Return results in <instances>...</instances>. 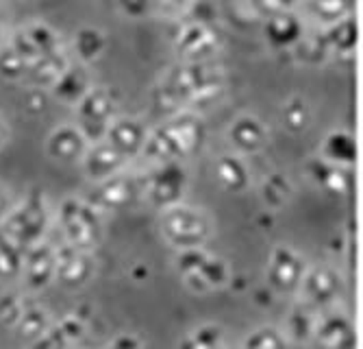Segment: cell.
<instances>
[{"instance_id": "30bf717a", "label": "cell", "mask_w": 363, "mask_h": 349, "mask_svg": "<svg viewBox=\"0 0 363 349\" xmlns=\"http://www.w3.org/2000/svg\"><path fill=\"white\" fill-rule=\"evenodd\" d=\"M307 267L305 260L298 251H294L291 247H274L268 264H266V284L268 291L277 295H289V293H298L301 281L305 275Z\"/></svg>"}, {"instance_id": "ba28073f", "label": "cell", "mask_w": 363, "mask_h": 349, "mask_svg": "<svg viewBox=\"0 0 363 349\" xmlns=\"http://www.w3.org/2000/svg\"><path fill=\"white\" fill-rule=\"evenodd\" d=\"M172 40L181 61H211L222 44L216 26L194 20H183Z\"/></svg>"}, {"instance_id": "484cf974", "label": "cell", "mask_w": 363, "mask_h": 349, "mask_svg": "<svg viewBox=\"0 0 363 349\" xmlns=\"http://www.w3.org/2000/svg\"><path fill=\"white\" fill-rule=\"evenodd\" d=\"M70 63H72L70 57L65 55L61 50V46H59L57 50L44 55L42 59H38L35 63H33V66H28L24 81H28L30 85H35V87H48L50 90V85L63 75V70L68 68Z\"/></svg>"}, {"instance_id": "83f0119b", "label": "cell", "mask_w": 363, "mask_h": 349, "mask_svg": "<svg viewBox=\"0 0 363 349\" xmlns=\"http://www.w3.org/2000/svg\"><path fill=\"white\" fill-rule=\"evenodd\" d=\"M313 120V109L309 101L301 94H291V97L281 105V124L294 136L305 134Z\"/></svg>"}, {"instance_id": "6da1fadb", "label": "cell", "mask_w": 363, "mask_h": 349, "mask_svg": "<svg viewBox=\"0 0 363 349\" xmlns=\"http://www.w3.org/2000/svg\"><path fill=\"white\" fill-rule=\"evenodd\" d=\"M224 70L211 61H179L163 75L157 97L159 105L172 109H191L209 105L224 92Z\"/></svg>"}, {"instance_id": "8fae6325", "label": "cell", "mask_w": 363, "mask_h": 349, "mask_svg": "<svg viewBox=\"0 0 363 349\" xmlns=\"http://www.w3.org/2000/svg\"><path fill=\"white\" fill-rule=\"evenodd\" d=\"M344 277L335 267H311L305 271L303 281L298 293H303V299L307 306H311L313 310H326L333 308L337 304V299L344 293Z\"/></svg>"}, {"instance_id": "f907efd6", "label": "cell", "mask_w": 363, "mask_h": 349, "mask_svg": "<svg viewBox=\"0 0 363 349\" xmlns=\"http://www.w3.org/2000/svg\"><path fill=\"white\" fill-rule=\"evenodd\" d=\"M5 38V20H3V11H0V42Z\"/></svg>"}, {"instance_id": "f546056e", "label": "cell", "mask_w": 363, "mask_h": 349, "mask_svg": "<svg viewBox=\"0 0 363 349\" xmlns=\"http://www.w3.org/2000/svg\"><path fill=\"white\" fill-rule=\"evenodd\" d=\"M305 9L309 18L324 28L350 16L352 0H305Z\"/></svg>"}, {"instance_id": "ffe728a7", "label": "cell", "mask_w": 363, "mask_h": 349, "mask_svg": "<svg viewBox=\"0 0 363 349\" xmlns=\"http://www.w3.org/2000/svg\"><path fill=\"white\" fill-rule=\"evenodd\" d=\"M305 33V20L296 11L263 20V40L274 50H291L303 40Z\"/></svg>"}, {"instance_id": "7c38bea8", "label": "cell", "mask_w": 363, "mask_h": 349, "mask_svg": "<svg viewBox=\"0 0 363 349\" xmlns=\"http://www.w3.org/2000/svg\"><path fill=\"white\" fill-rule=\"evenodd\" d=\"M7 46L22 57L28 66H33L44 55L57 50L61 46V38L57 31L46 22H28L18 26L7 40Z\"/></svg>"}, {"instance_id": "bcb514c9", "label": "cell", "mask_w": 363, "mask_h": 349, "mask_svg": "<svg viewBox=\"0 0 363 349\" xmlns=\"http://www.w3.org/2000/svg\"><path fill=\"white\" fill-rule=\"evenodd\" d=\"M109 349H144V345L135 334H120L109 343Z\"/></svg>"}, {"instance_id": "7bdbcfd3", "label": "cell", "mask_w": 363, "mask_h": 349, "mask_svg": "<svg viewBox=\"0 0 363 349\" xmlns=\"http://www.w3.org/2000/svg\"><path fill=\"white\" fill-rule=\"evenodd\" d=\"M111 3L128 20H144L155 11V0H111Z\"/></svg>"}, {"instance_id": "f6af8a7d", "label": "cell", "mask_w": 363, "mask_h": 349, "mask_svg": "<svg viewBox=\"0 0 363 349\" xmlns=\"http://www.w3.org/2000/svg\"><path fill=\"white\" fill-rule=\"evenodd\" d=\"M33 349H72V345L65 340L59 332H57V328L52 326L42 338H38L35 343H33Z\"/></svg>"}, {"instance_id": "f35d334b", "label": "cell", "mask_w": 363, "mask_h": 349, "mask_svg": "<svg viewBox=\"0 0 363 349\" xmlns=\"http://www.w3.org/2000/svg\"><path fill=\"white\" fill-rule=\"evenodd\" d=\"M196 273V271H194ZM198 273L203 275V279L207 281L209 291L213 289H222L224 284H228L230 279V271H228V264L222 260V258H216V256H209L205 260V264L198 269Z\"/></svg>"}, {"instance_id": "ac0fdd59", "label": "cell", "mask_w": 363, "mask_h": 349, "mask_svg": "<svg viewBox=\"0 0 363 349\" xmlns=\"http://www.w3.org/2000/svg\"><path fill=\"white\" fill-rule=\"evenodd\" d=\"M81 166H83L85 177L89 181L98 183V181L109 179V177L118 175L120 171H124L126 160L111 144L101 140V142H94L87 146V151L81 157Z\"/></svg>"}, {"instance_id": "7402d4cb", "label": "cell", "mask_w": 363, "mask_h": 349, "mask_svg": "<svg viewBox=\"0 0 363 349\" xmlns=\"http://www.w3.org/2000/svg\"><path fill=\"white\" fill-rule=\"evenodd\" d=\"M213 177L226 193L240 195L250 186V168L244 162V157L238 153H224L213 164Z\"/></svg>"}, {"instance_id": "7dc6e473", "label": "cell", "mask_w": 363, "mask_h": 349, "mask_svg": "<svg viewBox=\"0 0 363 349\" xmlns=\"http://www.w3.org/2000/svg\"><path fill=\"white\" fill-rule=\"evenodd\" d=\"M191 5V0H155V7H163L174 14H183Z\"/></svg>"}, {"instance_id": "816d5d0a", "label": "cell", "mask_w": 363, "mask_h": 349, "mask_svg": "<svg viewBox=\"0 0 363 349\" xmlns=\"http://www.w3.org/2000/svg\"><path fill=\"white\" fill-rule=\"evenodd\" d=\"M72 349H74V347H72Z\"/></svg>"}, {"instance_id": "8992f818", "label": "cell", "mask_w": 363, "mask_h": 349, "mask_svg": "<svg viewBox=\"0 0 363 349\" xmlns=\"http://www.w3.org/2000/svg\"><path fill=\"white\" fill-rule=\"evenodd\" d=\"M77 112V127L83 138L94 144L105 140L107 127L116 118L118 112V92L105 85H91L85 97L74 105Z\"/></svg>"}, {"instance_id": "74e56055", "label": "cell", "mask_w": 363, "mask_h": 349, "mask_svg": "<svg viewBox=\"0 0 363 349\" xmlns=\"http://www.w3.org/2000/svg\"><path fill=\"white\" fill-rule=\"evenodd\" d=\"M28 63L18 57L7 44L0 48V77L5 81H24Z\"/></svg>"}, {"instance_id": "b9f144b4", "label": "cell", "mask_w": 363, "mask_h": 349, "mask_svg": "<svg viewBox=\"0 0 363 349\" xmlns=\"http://www.w3.org/2000/svg\"><path fill=\"white\" fill-rule=\"evenodd\" d=\"M55 328H57V332H59L65 340H68V343L74 347V343H79V340L85 336V332H87V321L83 319L81 314L72 312V314H65Z\"/></svg>"}, {"instance_id": "4316f807", "label": "cell", "mask_w": 363, "mask_h": 349, "mask_svg": "<svg viewBox=\"0 0 363 349\" xmlns=\"http://www.w3.org/2000/svg\"><path fill=\"white\" fill-rule=\"evenodd\" d=\"M105 48H107V38L98 26H81L74 33L72 53L79 59V63H83V66L101 59Z\"/></svg>"}, {"instance_id": "44dd1931", "label": "cell", "mask_w": 363, "mask_h": 349, "mask_svg": "<svg viewBox=\"0 0 363 349\" xmlns=\"http://www.w3.org/2000/svg\"><path fill=\"white\" fill-rule=\"evenodd\" d=\"M305 173H307L309 181L315 188H320L322 193L331 195V197H342V195H346L348 190L352 188L350 168H344V166L326 162V160H322L320 155L311 157V160L307 162Z\"/></svg>"}, {"instance_id": "9c48e42d", "label": "cell", "mask_w": 363, "mask_h": 349, "mask_svg": "<svg viewBox=\"0 0 363 349\" xmlns=\"http://www.w3.org/2000/svg\"><path fill=\"white\" fill-rule=\"evenodd\" d=\"M142 197V179L120 171L118 175L94 183L89 193V203L98 212H120L133 205Z\"/></svg>"}, {"instance_id": "9a60e30c", "label": "cell", "mask_w": 363, "mask_h": 349, "mask_svg": "<svg viewBox=\"0 0 363 349\" xmlns=\"http://www.w3.org/2000/svg\"><path fill=\"white\" fill-rule=\"evenodd\" d=\"M55 281H59L63 289H81L94 277L96 262L91 251H81L68 245H61L59 249H55Z\"/></svg>"}, {"instance_id": "e0dca14e", "label": "cell", "mask_w": 363, "mask_h": 349, "mask_svg": "<svg viewBox=\"0 0 363 349\" xmlns=\"http://www.w3.org/2000/svg\"><path fill=\"white\" fill-rule=\"evenodd\" d=\"M148 136V127L144 120L135 116H116L105 134V142L111 144L124 160H133V157L142 155L144 142Z\"/></svg>"}, {"instance_id": "2e32d148", "label": "cell", "mask_w": 363, "mask_h": 349, "mask_svg": "<svg viewBox=\"0 0 363 349\" xmlns=\"http://www.w3.org/2000/svg\"><path fill=\"white\" fill-rule=\"evenodd\" d=\"M226 140L238 155H255L266 149L270 140V131L266 122L255 114H240L226 129Z\"/></svg>"}, {"instance_id": "60d3db41", "label": "cell", "mask_w": 363, "mask_h": 349, "mask_svg": "<svg viewBox=\"0 0 363 349\" xmlns=\"http://www.w3.org/2000/svg\"><path fill=\"white\" fill-rule=\"evenodd\" d=\"M24 297L18 293H3L0 295V323L16 328L20 314L24 310Z\"/></svg>"}, {"instance_id": "5bb4252c", "label": "cell", "mask_w": 363, "mask_h": 349, "mask_svg": "<svg viewBox=\"0 0 363 349\" xmlns=\"http://www.w3.org/2000/svg\"><path fill=\"white\" fill-rule=\"evenodd\" d=\"M311 340L318 345V349H352L354 328L350 316L337 310V306L320 310Z\"/></svg>"}, {"instance_id": "d590c367", "label": "cell", "mask_w": 363, "mask_h": 349, "mask_svg": "<svg viewBox=\"0 0 363 349\" xmlns=\"http://www.w3.org/2000/svg\"><path fill=\"white\" fill-rule=\"evenodd\" d=\"M24 251L0 236V279H18L22 271Z\"/></svg>"}, {"instance_id": "4dcf8cb0", "label": "cell", "mask_w": 363, "mask_h": 349, "mask_svg": "<svg viewBox=\"0 0 363 349\" xmlns=\"http://www.w3.org/2000/svg\"><path fill=\"white\" fill-rule=\"evenodd\" d=\"M52 328L50 316L42 306H24L20 319L16 323V330L20 334V338L35 343L38 338H42L48 330Z\"/></svg>"}, {"instance_id": "3957f363", "label": "cell", "mask_w": 363, "mask_h": 349, "mask_svg": "<svg viewBox=\"0 0 363 349\" xmlns=\"http://www.w3.org/2000/svg\"><path fill=\"white\" fill-rule=\"evenodd\" d=\"M48 203L40 190H30V193L7 210V214L0 220V236L26 251L28 247L44 240V234L48 230Z\"/></svg>"}, {"instance_id": "5b68a950", "label": "cell", "mask_w": 363, "mask_h": 349, "mask_svg": "<svg viewBox=\"0 0 363 349\" xmlns=\"http://www.w3.org/2000/svg\"><path fill=\"white\" fill-rule=\"evenodd\" d=\"M159 230L168 245L181 251L203 247L209 240L213 225L207 212L191 208L187 203H179L168 210H161Z\"/></svg>"}, {"instance_id": "277c9868", "label": "cell", "mask_w": 363, "mask_h": 349, "mask_svg": "<svg viewBox=\"0 0 363 349\" xmlns=\"http://www.w3.org/2000/svg\"><path fill=\"white\" fill-rule=\"evenodd\" d=\"M57 225L63 236V245L91 251L103 240V218L87 199L68 197L57 208Z\"/></svg>"}, {"instance_id": "8d00e7d4", "label": "cell", "mask_w": 363, "mask_h": 349, "mask_svg": "<svg viewBox=\"0 0 363 349\" xmlns=\"http://www.w3.org/2000/svg\"><path fill=\"white\" fill-rule=\"evenodd\" d=\"M301 0H246L248 11L257 18V20H268L287 11H296Z\"/></svg>"}, {"instance_id": "603a6c76", "label": "cell", "mask_w": 363, "mask_h": 349, "mask_svg": "<svg viewBox=\"0 0 363 349\" xmlns=\"http://www.w3.org/2000/svg\"><path fill=\"white\" fill-rule=\"evenodd\" d=\"M91 85L94 83H91L89 73L83 63H70V66L63 70V75L50 85V94H52V99H57L59 103L74 107L85 97V92Z\"/></svg>"}, {"instance_id": "d6a6232c", "label": "cell", "mask_w": 363, "mask_h": 349, "mask_svg": "<svg viewBox=\"0 0 363 349\" xmlns=\"http://www.w3.org/2000/svg\"><path fill=\"white\" fill-rule=\"evenodd\" d=\"M261 201L266 203L270 210H279L283 205H287V201L291 199L294 195V186L289 181L287 175L283 173H270L266 179L261 181Z\"/></svg>"}, {"instance_id": "f1b7e54d", "label": "cell", "mask_w": 363, "mask_h": 349, "mask_svg": "<svg viewBox=\"0 0 363 349\" xmlns=\"http://www.w3.org/2000/svg\"><path fill=\"white\" fill-rule=\"evenodd\" d=\"M318 319V310H313L311 306H307L305 301L301 306H296L287 312L285 316V338L287 343H303V340H311L313 334V326Z\"/></svg>"}, {"instance_id": "c3c4849f", "label": "cell", "mask_w": 363, "mask_h": 349, "mask_svg": "<svg viewBox=\"0 0 363 349\" xmlns=\"http://www.w3.org/2000/svg\"><path fill=\"white\" fill-rule=\"evenodd\" d=\"M9 142V124L0 118V151L5 149V144Z\"/></svg>"}, {"instance_id": "d6986e66", "label": "cell", "mask_w": 363, "mask_h": 349, "mask_svg": "<svg viewBox=\"0 0 363 349\" xmlns=\"http://www.w3.org/2000/svg\"><path fill=\"white\" fill-rule=\"evenodd\" d=\"M89 142L83 138L77 124H59L46 138V155L59 164L81 162Z\"/></svg>"}, {"instance_id": "ee69618b", "label": "cell", "mask_w": 363, "mask_h": 349, "mask_svg": "<svg viewBox=\"0 0 363 349\" xmlns=\"http://www.w3.org/2000/svg\"><path fill=\"white\" fill-rule=\"evenodd\" d=\"M207 258H209V253H207L203 247H196V249H181L174 264H177V269H179L181 275H189V273H194V271L201 269V267L205 264Z\"/></svg>"}, {"instance_id": "e575fe53", "label": "cell", "mask_w": 363, "mask_h": 349, "mask_svg": "<svg viewBox=\"0 0 363 349\" xmlns=\"http://www.w3.org/2000/svg\"><path fill=\"white\" fill-rule=\"evenodd\" d=\"M224 343V332L216 323H205L201 328H196L191 334H187L179 349H222Z\"/></svg>"}, {"instance_id": "836d02e7", "label": "cell", "mask_w": 363, "mask_h": 349, "mask_svg": "<svg viewBox=\"0 0 363 349\" xmlns=\"http://www.w3.org/2000/svg\"><path fill=\"white\" fill-rule=\"evenodd\" d=\"M287 338L283 330L274 326H259L250 334H246L242 349H287Z\"/></svg>"}, {"instance_id": "1f68e13d", "label": "cell", "mask_w": 363, "mask_h": 349, "mask_svg": "<svg viewBox=\"0 0 363 349\" xmlns=\"http://www.w3.org/2000/svg\"><path fill=\"white\" fill-rule=\"evenodd\" d=\"M298 57L301 63H307V66H322L326 63L331 57V50L326 46V40H324V33L322 28L313 31V33H305L303 40L291 48Z\"/></svg>"}, {"instance_id": "52a82bcc", "label": "cell", "mask_w": 363, "mask_h": 349, "mask_svg": "<svg viewBox=\"0 0 363 349\" xmlns=\"http://www.w3.org/2000/svg\"><path fill=\"white\" fill-rule=\"evenodd\" d=\"M187 186H189V173L183 162L157 164L142 179V199H146L148 205L161 212L183 203Z\"/></svg>"}, {"instance_id": "ab89813d", "label": "cell", "mask_w": 363, "mask_h": 349, "mask_svg": "<svg viewBox=\"0 0 363 349\" xmlns=\"http://www.w3.org/2000/svg\"><path fill=\"white\" fill-rule=\"evenodd\" d=\"M183 16L185 20L203 22L211 26H218V20H220V11L213 0H191V5L183 11Z\"/></svg>"}, {"instance_id": "d4e9b609", "label": "cell", "mask_w": 363, "mask_h": 349, "mask_svg": "<svg viewBox=\"0 0 363 349\" xmlns=\"http://www.w3.org/2000/svg\"><path fill=\"white\" fill-rule=\"evenodd\" d=\"M322 33H324L328 50H331V57L348 59L354 55L357 44H359V26L352 16H346L331 26H324Z\"/></svg>"}, {"instance_id": "cb8c5ba5", "label": "cell", "mask_w": 363, "mask_h": 349, "mask_svg": "<svg viewBox=\"0 0 363 349\" xmlns=\"http://www.w3.org/2000/svg\"><path fill=\"white\" fill-rule=\"evenodd\" d=\"M322 160L344 166V168H352V164L357 162V140L350 131L344 129H333L328 131L320 144V153Z\"/></svg>"}, {"instance_id": "681fc988", "label": "cell", "mask_w": 363, "mask_h": 349, "mask_svg": "<svg viewBox=\"0 0 363 349\" xmlns=\"http://www.w3.org/2000/svg\"><path fill=\"white\" fill-rule=\"evenodd\" d=\"M9 210V199H7V193L3 188H0V220H3V216L7 214Z\"/></svg>"}, {"instance_id": "4fadbf2b", "label": "cell", "mask_w": 363, "mask_h": 349, "mask_svg": "<svg viewBox=\"0 0 363 349\" xmlns=\"http://www.w3.org/2000/svg\"><path fill=\"white\" fill-rule=\"evenodd\" d=\"M55 264H57L55 247L42 240L24 251L22 271L18 279H22L28 293H40L55 281Z\"/></svg>"}, {"instance_id": "7a4b0ae2", "label": "cell", "mask_w": 363, "mask_h": 349, "mask_svg": "<svg viewBox=\"0 0 363 349\" xmlns=\"http://www.w3.org/2000/svg\"><path fill=\"white\" fill-rule=\"evenodd\" d=\"M207 124L203 116L191 109H181L172 114L157 129L148 131L142 157L152 166L166 162H185L205 146Z\"/></svg>"}]
</instances>
